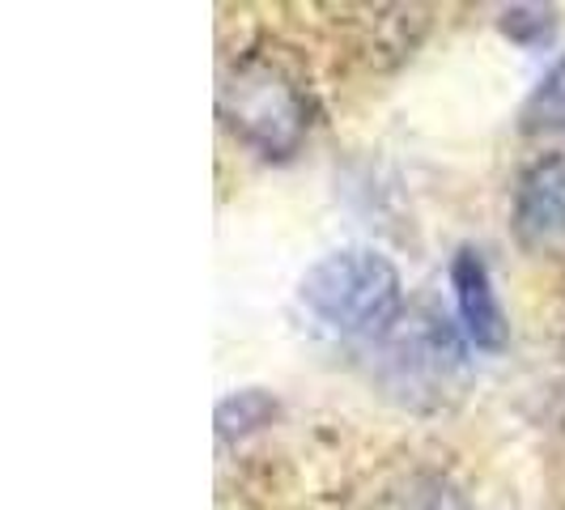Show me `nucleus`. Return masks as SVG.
<instances>
[{
    "label": "nucleus",
    "instance_id": "f257e3e1",
    "mask_svg": "<svg viewBox=\"0 0 565 510\" xmlns=\"http://www.w3.org/2000/svg\"><path fill=\"white\" fill-rule=\"evenodd\" d=\"M298 302L332 337L379 340L404 315V281L383 252L340 247L307 268L298 285Z\"/></svg>",
    "mask_w": 565,
    "mask_h": 510
},
{
    "label": "nucleus",
    "instance_id": "f03ea898",
    "mask_svg": "<svg viewBox=\"0 0 565 510\" xmlns=\"http://www.w3.org/2000/svg\"><path fill=\"white\" fill-rule=\"evenodd\" d=\"M222 119L238 141L259 149L264 158H285L307 137L311 107L281 64L247 56L222 82Z\"/></svg>",
    "mask_w": 565,
    "mask_h": 510
},
{
    "label": "nucleus",
    "instance_id": "7ed1b4c3",
    "mask_svg": "<svg viewBox=\"0 0 565 510\" xmlns=\"http://www.w3.org/2000/svg\"><path fill=\"white\" fill-rule=\"evenodd\" d=\"M468 370V344L447 328V319L422 315L408 319L404 332H387V387L404 396V404H438L443 392Z\"/></svg>",
    "mask_w": 565,
    "mask_h": 510
},
{
    "label": "nucleus",
    "instance_id": "20e7f679",
    "mask_svg": "<svg viewBox=\"0 0 565 510\" xmlns=\"http://www.w3.org/2000/svg\"><path fill=\"white\" fill-rule=\"evenodd\" d=\"M451 294L463 340L481 353H502L510 344V323L502 311V298L493 289V273L477 247H459L451 255Z\"/></svg>",
    "mask_w": 565,
    "mask_h": 510
},
{
    "label": "nucleus",
    "instance_id": "39448f33",
    "mask_svg": "<svg viewBox=\"0 0 565 510\" xmlns=\"http://www.w3.org/2000/svg\"><path fill=\"white\" fill-rule=\"evenodd\" d=\"M514 234L532 252L565 243V158H540L514 188Z\"/></svg>",
    "mask_w": 565,
    "mask_h": 510
},
{
    "label": "nucleus",
    "instance_id": "423d86ee",
    "mask_svg": "<svg viewBox=\"0 0 565 510\" xmlns=\"http://www.w3.org/2000/svg\"><path fill=\"white\" fill-rule=\"evenodd\" d=\"M281 413V404L273 392H264V387H243V392H234L217 404V434L222 438H247L255 429H264V425H273V417Z\"/></svg>",
    "mask_w": 565,
    "mask_h": 510
},
{
    "label": "nucleus",
    "instance_id": "0eeeda50",
    "mask_svg": "<svg viewBox=\"0 0 565 510\" xmlns=\"http://www.w3.org/2000/svg\"><path fill=\"white\" fill-rule=\"evenodd\" d=\"M523 128L527 132H565V56L544 73L536 94L527 98Z\"/></svg>",
    "mask_w": 565,
    "mask_h": 510
},
{
    "label": "nucleus",
    "instance_id": "6e6552de",
    "mask_svg": "<svg viewBox=\"0 0 565 510\" xmlns=\"http://www.w3.org/2000/svg\"><path fill=\"white\" fill-rule=\"evenodd\" d=\"M502 34L510 43L536 52L544 43H553V34H557V9H548V4H514V9L502 13Z\"/></svg>",
    "mask_w": 565,
    "mask_h": 510
},
{
    "label": "nucleus",
    "instance_id": "1a4fd4ad",
    "mask_svg": "<svg viewBox=\"0 0 565 510\" xmlns=\"http://www.w3.org/2000/svg\"><path fill=\"white\" fill-rule=\"evenodd\" d=\"M404 510H472L468 507V498H463V489L447 477H417V485L408 489V502Z\"/></svg>",
    "mask_w": 565,
    "mask_h": 510
}]
</instances>
